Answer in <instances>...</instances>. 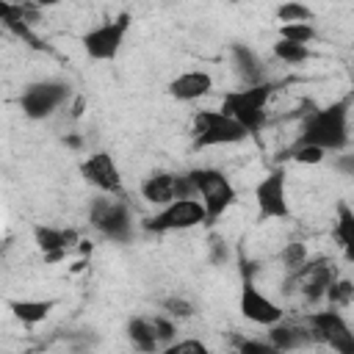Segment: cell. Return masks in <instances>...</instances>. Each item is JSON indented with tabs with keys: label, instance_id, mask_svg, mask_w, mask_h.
<instances>
[{
	"label": "cell",
	"instance_id": "obj_9",
	"mask_svg": "<svg viewBox=\"0 0 354 354\" xmlns=\"http://www.w3.org/2000/svg\"><path fill=\"white\" fill-rule=\"evenodd\" d=\"M307 329H310L313 340L326 343L332 351H337V354H354V332H351L348 321L343 318L340 307L310 313L307 315Z\"/></svg>",
	"mask_w": 354,
	"mask_h": 354
},
{
	"label": "cell",
	"instance_id": "obj_28",
	"mask_svg": "<svg viewBox=\"0 0 354 354\" xmlns=\"http://www.w3.org/2000/svg\"><path fill=\"white\" fill-rule=\"evenodd\" d=\"M152 329H155V337H158L160 348H166L174 340V335H177V326H174L171 315H155L152 318Z\"/></svg>",
	"mask_w": 354,
	"mask_h": 354
},
{
	"label": "cell",
	"instance_id": "obj_37",
	"mask_svg": "<svg viewBox=\"0 0 354 354\" xmlns=\"http://www.w3.org/2000/svg\"><path fill=\"white\" fill-rule=\"evenodd\" d=\"M11 3H19V6H33L30 0H11Z\"/></svg>",
	"mask_w": 354,
	"mask_h": 354
},
{
	"label": "cell",
	"instance_id": "obj_1",
	"mask_svg": "<svg viewBox=\"0 0 354 354\" xmlns=\"http://www.w3.org/2000/svg\"><path fill=\"white\" fill-rule=\"evenodd\" d=\"M348 111H351V97H343L326 108L313 111L304 124H301V144H315L321 149H346L348 147Z\"/></svg>",
	"mask_w": 354,
	"mask_h": 354
},
{
	"label": "cell",
	"instance_id": "obj_29",
	"mask_svg": "<svg viewBox=\"0 0 354 354\" xmlns=\"http://www.w3.org/2000/svg\"><path fill=\"white\" fill-rule=\"evenodd\" d=\"M160 307L171 318H191L194 315V304L188 299H183V296H169V299L160 301Z\"/></svg>",
	"mask_w": 354,
	"mask_h": 354
},
{
	"label": "cell",
	"instance_id": "obj_32",
	"mask_svg": "<svg viewBox=\"0 0 354 354\" xmlns=\"http://www.w3.org/2000/svg\"><path fill=\"white\" fill-rule=\"evenodd\" d=\"M83 111H86V97H80V94H77V97L72 100V119H80V116H83Z\"/></svg>",
	"mask_w": 354,
	"mask_h": 354
},
{
	"label": "cell",
	"instance_id": "obj_3",
	"mask_svg": "<svg viewBox=\"0 0 354 354\" xmlns=\"http://www.w3.org/2000/svg\"><path fill=\"white\" fill-rule=\"evenodd\" d=\"M188 174H191V183H194V188H196L199 202L205 205L207 224L218 221V218L232 207V202H235V196H238L235 188H232V183H230V177H227L224 171H218V169H210V166H205V169H191Z\"/></svg>",
	"mask_w": 354,
	"mask_h": 354
},
{
	"label": "cell",
	"instance_id": "obj_20",
	"mask_svg": "<svg viewBox=\"0 0 354 354\" xmlns=\"http://www.w3.org/2000/svg\"><path fill=\"white\" fill-rule=\"evenodd\" d=\"M127 337L138 351H158V337L152 329V318H130L127 321Z\"/></svg>",
	"mask_w": 354,
	"mask_h": 354
},
{
	"label": "cell",
	"instance_id": "obj_14",
	"mask_svg": "<svg viewBox=\"0 0 354 354\" xmlns=\"http://www.w3.org/2000/svg\"><path fill=\"white\" fill-rule=\"evenodd\" d=\"M33 241H36L39 252L44 254V263H58V260L66 257L69 249L77 246L80 235H77V230H61V227L36 224L33 227Z\"/></svg>",
	"mask_w": 354,
	"mask_h": 354
},
{
	"label": "cell",
	"instance_id": "obj_13",
	"mask_svg": "<svg viewBox=\"0 0 354 354\" xmlns=\"http://www.w3.org/2000/svg\"><path fill=\"white\" fill-rule=\"evenodd\" d=\"M290 274H293L296 285L301 288L304 299H307V301H318V299H324L326 285L335 279V266H332L329 260L318 257V260H304V263H301L296 271H290Z\"/></svg>",
	"mask_w": 354,
	"mask_h": 354
},
{
	"label": "cell",
	"instance_id": "obj_11",
	"mask_svg": "<svg viewBox=\"0 0 354 354\" xmlns=\"http://www.w3.org/2000/svg\"><path fill=\"white\" fill-rule=\"evenodd\" d=\"M80 174L100 194H111V196H122L124 194L122 171H119L116 160L108 152H91L88 158H83L80 160Z\"/></svg>",
	"mask_w": 354,
	"mask_h": 354
},
{
	"label": "cell",
	"instance_id": "obj_17",
	"mask_svg": "<svg viewBox=\"0 0 354 354\" xmlns=\"http://www.w3.org/2000/svg\"><path fill=\"white\" fill-rule=\"evenodd\" d=\"M141 196L149 205H166L171 199H177L174 194V171H152L149 177H144L141 183Z\"/></svg>",
	"mask_w": 354,
	"mask_h": 354
},
{
	"label": "cell",
	"instance_id": "obj_24",
	"mask_svg": "<svg viewBox=\"0 0 354 354\" xmlns=\"http://www.w3.org/2000/svg\"><path fill=\"white\" fill-rule=\"evenodd\" d=\"M279 39H288L296 44H310L315 39V25L313 22H279Z\"/></svg>",
	"mask_w": 354,
	"mask_h": 354
},
{
	"label": "cell",
	"instance_id": "obj_31",
	"mask_svg": "<svg viewBox=\"0 0 354 354\" xmlns=\"http://www.w3.org/2000/svg\"><path fill=\"white\" fill-rule=\"evenodd\" d=\"M238 348L243 354H271L274 346L268 340H238Z\"/></svg>",
	"mask_w": 354,
	"mask_h": 354
},
{
	"label": "cell",
	"instance_id": "obj_7",
	"mask_svg": "<svg viewBox=\"0 0 354 354\" xmlns=\"http://www.w3.org/2000/svg\"><path fill=\"white\" fill-rule=\"evenodd\" d=\"M69 97H72L69 83L47 77V80H36V83L25 86V91L19 97V105H22V113L28 119L41 122V119H50L61 105H66Z\"/></svg>",
	"mask_w": 354,
	"mask_h": 354
},
{
	"label": "cell",
	"instance_id": "obj_22",
	"mask_svg": "<svg viewBox=\"0 0 354 354\" xmlns=\"http://www.w3.org/2000/svg\"><path fill=\"white\" fill-rule=\"evenodd\" d=\"M277 19L279 22H313L315 19V11L310 6H304L301 0H285L277 8Z\"/></svg>",
	"mask_w": 354,
	"mask_h": 354
},
{
	"label": "cell",
	"instance_id": "obj_16",
	"mask_svg": "<svg viewBox=\"0 0 354 354\" xmlns=\"http://www.w3.org/2000/svg\"><path fill=\"white\" fill-rule=\"evenodd\" d=\"M268 343L274 346V351H293V348H304L313 343L310 329L296 326V324H285L277 321L268 326Z\"/></svg>",
	"mask_w": 354,
	"mask_h": 354
},
{
	"label": "cell",
	"instance_id": "obj_19",
	"mask_svg": "<svg viewBox=\"0 0 354 354\" xmlns=\"http://www.w3.org/2000/svg\"><path fill=\"white\" fill-rule=\"evenodd\" d=\"M232 64L238 69V75L246 80V83H260L263 80V61L246 47V44H232Z\"/></svg>",
	"mask_w": 354,
	"mask_h": 354
},
{
	"label": "cell",
	"instance_id": "obj_26",
	"mask_svg": "<svg viewBox=\"0 0 354 354\" xmlns=\"http://www.w3.org/2000/svg\"><path fill=\"white\" fill-rule=\"evenodd\" d=\"M324 155H326V149H321V147H315V144H301V141H296V144L288 149V158L296 160V163H304V166L321 163Z\"/></svg>",
	"mask_w": 354,
	"mask_h": 354
},
{
	"label": "cell",
	"instance_id": "obj_30",
	"mask_svg": "<svg viewBox=\"0 0 354 354\" xmlns=\"http://www.w3.org/2000/svg\"><path fill=\"white\" fill-rule=\"evenodd\" d=\"M163 351L166 354H205L207 346L202 340H171Z\"/></svg>",
	"mask_w": 354,
	"mask_h": 354
},
{
	"label": "cell",
	"instance_id": "obj_33",
	"mask_svg": "<svg viewBox=\"0 0 354 354\" xmlns=\"http://www.w3.org/2000/svg\"><path fill=\"white\" fill-rule=\"evenodd\" d=\"M218 257H221V260L227 257V249H224V241H216V243H213V260L218 263Z\"/></svg>",
	"mask_w": 354,
	"mask_h": 354
},
{
	"label": "cell",
	"instance_id": "obj_34",
	"mask_svg": "<svg viewBox=\"0 0 354 354\" xmlns=\"http://www.w3.org/2000/svg\"><path fill=\"white\" fill-rule=\"evenodd\" d=\"M75 249H77L80 254H91V252H94V243H91V241H77Z\"/></svg>",
	"mask_w": 354,
	"mask_h": 354
},
{
	"label": "cell",
	"instance_id": "obj_5",
	"mask_svg": "<svg viewBox=\"0 0 354 354\" xmlns=\"http://www.w3.org/2000/svg\"><path fill=\"white\" fill-rule=\"evenodd\" d=\"M191 136H194L196 149H210V147L241 144L246 138V130L221 111H196L194 124H191Z\"/></svg>",
	"mask_w": 354,
	"mask_h": 354
},
{
	"label": "cell",
	"instance_id": "obj_18",
	"mask_svg": "<svg viewBox=\"0 0 354 354\" xmlns=\"http://www.w3.org/2000/svg\"><path fill=\"white\" fill-rule=\"evenodd\" d=\"M55 307V299H11L8 301V310L11 315L25 324V326H33V324H41L50 310Z\"/></svg>",
	"mask_w": 354,
	"mask_h": 354
},
{
	"label": "cell",
	"instance_id": "obj_27",
	"mask_svg": "<svg viewBox=\"0 0 354 354\" xmlns=\"http://www.w3.org/2000/svg\"><path fill=\"white\" fill-rule=\"evenodd\" d=\"M279 260H282V266H285L288 271H296V268L307 260V246H304V243H299V241L285 243V249L279 252Z\"/></svg>",
	"mask_w": 354,
	"mask_h": 354
},
{
	"label": "cell",
	"instance_id": "obj_36",
	"mask_svg": "<svg viewBox=\"0 0 354 354\" xmlns=\"http://www.w3.org/2000/svg\"><path fill=\"white\" fill-rule=\"evenodd\" d=\"M64 144H66V147H75V149H77V147H80V138H77V136H69V138H64Z\"/></svg>",
	"mask_w": 354,
	"mask_h": 354
},
{
	"label": "cell",
	"instance_id": "obj_21",
	"mask_svg": "<svg viewBox=\"0 0 354 354\" xmlns=\"http://www.w3.org/2000/svg\"><path fill=\"white\" fill-rule=\"evenodd\" d=\"M332 235L346 249V254H351V249H354V210L348 207V202H337V218H335Z\"/></svg>",
	"mask_w": 354,
	"mask_h": 354
},
{
	"label": "cell",
	"instance_id": "obj_8",
	"mask_svg": "<svg viewBox=\"0 0 354 354\" xmlns=\"http://www.w3.org/2000/svg\"><path fill=\"white\" fill-rule=\"evenodd\" d=\"M130 22H133V17H130L127 11H122L119 17L105 19V22H100L97 28L86 30L83 39H80L86 55H88L91 61H113V58L119 55L122 44H124V36H127V30H130Z\"/></svg>",
	"mask_w": 354,
	"mask_h": 354
},
{
	"label": "cell",
	"instance_id": "obj_25",
	"mask_svg": "<svg viewBox=\"0 0 354 354\" xmlns=\"http://www.w3.org/2000/svg\"><path fill=\"white\" fill-rule=\"evenodd\" d=\"M351 296H354V285L348 279H337V277L326 285V293H324V299L329 301V307H348L351 304Z\"/></svg>",
	"mask_w": 354,
	"mask_h": 354
},
{
	"label": "cell",
	"instance_id": "obj_15",
	"mask_svg": "<svg viewBox=\"0 0 354 354\" xmlns=\"http://www.w3.org/2000/svg\"><path fill=\"white\" fill-rule=\"evenodd\" d=\"M166 88H169V97H174L177 102H194L210 94L213 77L205 69H188V72H180L174 80H169Z\"/></svg>",
	"mask_w": 354,
	"mask_h": 354
},
{
	"label": "cell",
	"instance_id": "obj_38",
	"mask_svg": "<svg viewBox=\"0 0 354 354\" xmlns=\"http://www.w3.org/2000/svg\"><path fill=\"white\" fill-rule=\"evenodd\" d=\"M3 252H6V241H0V254H3Z\"/></svg>",
	"mask_w": 354,
	"mask_h": 354
},
{
	"label": "cell",
	"instance_id": "obj_10",
	"mask_svg": "<svg viewBox=\"0 0 354 354\" xmlns=\"http://www.w3.org/2000/svg\"><path fill=\"white\" fill-rule=\"evenodd\" d=\"M254 202H257V216L266 218H288L290 205H288V174L282 166L271 169L254 188Z\"/></svg>",
	"mask_w": 354,
	"mask_h": 354
},
{
	"label": "cell",
	"instance_id": "obj_4",
	"mask_svg": "<svg viewBox=\"0 0 354 354\" xmlns=\"http://www.w3.org/2000/svg\"><path fill=\"white\" fill-rule=\"evenodd\" d=\"M88 224L102 238L116 241V243H127L130 235H133V216H130L127 202H122L119 196H111V194H102L91 202Z\"/></svg>",
	"mask_w": 354,
	"mask_h": 354
},
{
	"label": "cell",
	"instance_id": "obj_2",
	"mask_svg": "<svg viewBox=\"0 0 354 354\" xmlns=\"http://www.w3.org/2000/svg\"><path fill=\"white\" fill-rule=\"evenodd\" d=\"M271 97H274V83L268 80L249 83L243 88H230L221 94V113L235 119L246 130V136H254L266 124V111Z\"/></svg>",
	"mask_w": 354,
	"mask_h": 354
},
{
	"label": "cell",
	"instance_id": "obj_35",
	"mask_svg": "<svg viewBox=\"0 0 354 354\" xmlns=\"http://www.w3.org/2000/svg\"><path fill=\"white\" fill-rule=\"evenodd\" d=\"M36 8H53V6H58L61 0H30Z\"/></svg>",
	"mask_w": 354,
	"mask_h": 354
},
{
	"label": "cell",
	"instance_id": "obj_39",
	"mask_svg": "<svg viewBox=\"0 0 354 354\" xmlns=\"http://www.w3.org/2000/svg\"><path fill=\"white\" fill-rule=\"evenodd\" d=\"M230 3H243V0H230Z\"/></svg>",
	"mask_w": 354,
	"mask_h": 354
},
{
	"label": "cell",
	"instance_id": "obj_23",
	"mask_svg": "<svg viewBox=\"0 0 354 354\" xmlns=\"http://www.w3.org/2000/svg\"><path fill=\"white\" fill-rule=\"evenodd\" d=\"M274 55L285 64H301L310 58V44H296L288 39H277L274 41Z\"/></svg>",
	"mask_w": 354,
	"mask_h": 354
},
{
	"label": "cell",
	"instance_id": "obj_12",
	"mask_svg": "<svg viewBox=\"0 0 354 354\" xmlns=\"http://www.w3.org/2000/svg\"><path fill=\"white\" fill-rule=\"evenodd\" d=\"M243 318H249L252 324H260V326H271L277 321L285 318V310L268 299L266 293L257 290V285L252 282V277H243V288H241V301H238Z\"/></svg>",
	"mask_w": 354,
	"mask_h": 354
},
{
	"label": "cell",
	"instance_id": "obj_6",
	"mask_svg": "<svg viewBox=\"0 0 354 354\" xmlns=\"http://www.w3.org/2000/svg\"><path fill=\"white\" fill-rule=\"evenodd\" d=\"M199 224H207L205 205L199 202V196H180V199L160 205V210L144 218L141 227L147 232H180V230H191Z\"/></svg>",
	"mask_w": 354,
	"mask_h": 354
}]
</instances>
